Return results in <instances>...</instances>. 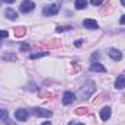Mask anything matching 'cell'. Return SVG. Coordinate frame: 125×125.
I'll use <instances>...</instances> for the list:
<instances>
[{
    "label": "cell",
    "mask_w": 125,
    "mask_h": 125,
    "mask_svg": "<svg viewBox=\"0 0 125 125\" xmlns=\"http://www.w3.org/2000/svg\"><path fill=\"white\" fill-rule=\"evenodd\" d=\"M15 118L18 121H26L28 119V111L26 109H18L15 112Z\"/></svg>",
    "instance_id": "52a82bcc"
},
{
    "label": "cell",
    "mask_w": 125,
    "mask_h": 125,
    "mask_svg": "<svg viewBox=\"0 0 125 125\" xmlns=\"http://www.w3.org/2000/svg\"><path fill=\"white\" fill-rule=\"evenodd\" d=\"M39 96H44V97H51V93H47V92H39Z\"/></svg>",
    "instance_id": "603a6c76"
},
{
    "label": "cell",
    "mask_w": 125,
    "mask_h": 125,
    "mask_svg": "<svg viewBox=\"0 0 125 125\" xmlns=\"http://www.w3.org/2000/svg\"><path fill=\"white\" fill-rule=\"evenodd\" d=\"M9 36V32L7 31H0V39H4Z\"/></svg>",
    "instance_id": "d6986e66"
},
{
    "label": "cell",
    "mask_w": 125,
    "mask_h": 125,
    "mask_svg": "<svg viewBox=\"0 0 125 125\" xmlns=\"http://www.w3.org/2000/svg\"><path fill=\"white\" fill-rule=\"evenodd\" d=\"M4 16H6L7 19H10V21H15V19H18V13H16V10H13V9H6V12H4Z\"/></svg>",
    "instance_id": "8fae6325"
},
{
    "label": "cell",
    "mask_w": 125,
    "mask_h": 125,
    "mask_svg": "<svg viewBox=\"0 0 125 125\" xmlns=\"http://www.w3.org/2000/svg\"><path fill=\"white\" fill-rule=\"evenodd\" d=\"M82 44H83V41H82V39H79V41H77V42H76V44H74V45H76V47H80V45H82Z\"/></svg>",
    "instance_id": "484cf974"
},
{
    "label": "cell",
    "mask_w": 125,
    "mask_h": 125,
    "mask_svg": "<svg viewBox=\"0 0 125 125\" xmlns=\"http://www.w3.org/2000/svg\"><path fill=\"white\" fill-rule=\"evenodd\" d=\"M108 55H109L112 60H115V61H119V60L122 58V52L118 51L116 48H109V50H108Z\"/></svg>",
    "instance_id": "277c9868"
},
{
    "label": "cell",
    "mask_w": 125,
    "mask_h": 125,
    "mask_svg": "<svg viewBox=\"0 0 125 125\" xmlns=\"http://www.w3.org/2000/svg\"><path fill=\"white\" fill-rule=\"evenodd\" d=\"M83 26L87 28V29H97V28H99L97 22L93 21V19H84V21H83Z\"/></svg>",
    "instance_id": "9c48e42d"
},
{
    "label": "cell",
    "mask_w": 125,
    "mask_h": 125,
    "mask_svg": "<svg viewBox=\"0 0 125 125\" xmlns=\"http://www.w3.org/2000/svg\"><path fill=\"white\" fill-rule=\"evenodd\" d=\"M74 99H76V94L74 93H71V92H65V93L62 94V105H70V103L74 102Z\"/></svg>",
    "instance_id": "8992f818"
},
{
    "label": "cell",
    "mask_w": 125,
    "mask_h": 125,
    "mask_svg": "<svg viewBox=\"0 0 125 125\" xmlns=\"http://www.w3.org/2000/svg\"><path fill=\"white\" fill-rule=\"evenodd\" d=\"M4 1H6V3H13L15 0H4Z\"/></svg>",
    "instance_id": "83f0119b"
},
{
    "label": "cell",
    "mask_w": 125,
    "mask_h": 125,
    "mask_svg": "<svg viewBox=\"0 0 125 125\" xmlns=\"http://www.w3.org/2000/svg\"><path fill=\"white\" fill-rule=\"evenodd\" d=\"M90 68H92V71H99V73H105V71H106V68H105L100 62H93Z\"/></svg>",
    "instance_id": "7c38bea8"
},
{
    "label": "cell",
    "mask_w": 125,
    "mask_h": 125,
    "mask_svg": "<svg viewBox=\"0 0 125 125\" xmlns=\"http://www.w3.org/2000/svg\"><path fill=\"white\" fill-rule=\"evenodd\" d=\"M74 114H76V115H86V114H89V109L84 108V106H80V108H77V109L74 111Z\"/></svg>",
    "instance_id": "2e32d148"
},
{
    "label": "cell",
    "mask_w": 125,
    "mask_h": 125,
    "mask_svg": "<svg viewBox=\"0 0 125 125\" xmlns=\"http://www.w3.org/2000/svg\"><path fill=\"white\" fill-rule=\"evenodd\" d=\"M25 33H26V28H23V26L15 28V36L16 38H22V36H25Z\"/></svg>",
    "instance_id": "5bb4252c"
},
{
    "label": "cell",
    "mask_w": 125,
    "mask_h": 125,
    "mask_svg": "<svg viewBox=\"0 0 125 125\" xmlns=\"http://www.w3.org/2000/svg\"><path fill=\"white\" fill-rule=\"evenodd\" d=\"M74 6H76V9L82 10V9H86L87 1H86V0H76V1H74Z\"/></svg>",
    "instance_id": "9a60e30c"
},
{
    "label": "cell",
    "mask_w": 125,
    "mask_h": 125,
    "mask_svg": "<svg viewBox=\"0 0 125 125\" xmlns=\"http://www.w3.org/2000/svg\"><path fill=\"white\" fill-rule=\"evenodd\" d=\"M121 4H122V6H125V0H121Z\"/></svg>",
    "instance_id": "f1b7e54d"
},
{
    "label": "cell",
    "mask_w": 125,
    "mask_h": 125,
    "mask_svg": "<svg viewBox=\"0 0 125 125\" xmlns=\"http://www.w3.org/2000/svg\"><path fill=\"white\" fill-rule=\"evenodd\" d=\"M33 7H35V4L32 3L31 0H25V1H22V4H21V12L28 13V12L33 10Z\"/></svg>",
    "instance_id": "5b68a950"
},
{
    "label": "cell",
    "mask_w": 125,
    "mask_h": 125,
    "mask_svg": "<svg viewBox=\"0 0 125 125\" xmlns=\"http://www.w3.org/2000/svg\"><path fill=\"white\" fill-rule=\"evenodd\" d=\"M68 125H84V124H80V122H77V121H70Z\"/></svg>",
    "instance_id": "cb8c5ba5"
},
{
    "label": "cell",
    "mask_w": 125,
    "mask_h": 125,
    "mask_svg": "<svg viewBox=\"0 0 125 125\" xmlns=\"http://www.w3.org/2000/svg\"><path fill=\"white\" fill-rule=\"evenodd\" d=\"M32 114L35 116H45V118L52 116V112L50 109H42V108H32Z\"/></svg>",
    "instance_id": "3957f363"
},
{
    "label": "cell",
    "mask_w": 125,
    "mask_h": 125,
    "mask_svg": "<svg viewBox=\"0 0 125 125\" xmlns=\"http://www.w3.org/2000/svg\"><path fill=\"white\" fill-rule=\"evenodd\" d=\"M70 28H71V26H58L55 31H57V32H62V31H67V29H70Z\"/></svg>",
    "instance_id": "ffe728a7"
},
{
    "label": "cell",
    "mask_w": 125,
    "mask_h": 125,
    "mask_svg": "<svg viewBox=\"0 0 125 125\" xmlns=\"http://www.w3.org/2000/svg\"><path fill=\"white\" fill-rule=\"evenodd\" d=\"M60 3H55V4H51V6H48V7H45L44 9V15L45 16H52V15H57L58 12H60Z\"/></svg>",
    "instance_id": "7a4b0ae2"
},
{
    "label": "cell",
    "mask_w": 125,
    "mask_h": 125,
    "mask_svg": "<svg viewBox=\"0 0 125 125\" xmlns=\"http://www.w3.org/2000/svg\"><path fill=\"white\" fill-rule=\"evenodd\" d=\"M1 58H3L4 61H16V60H18L16 54H12V52H6V54H3Z\"/></svg>",
    "instance_id": "4fadbf2b"
},
{
    "label": "cell",
    "mask_w": 125,
    "mask_h": 125,
    "mask_svg": "<svg viewBox=\"0 0 125 125\" xmlns=\"http://www.w3.org/2000/svg\"><path fill=\"white\" fill-rule=\"evenodd\" d=\"M94 90H96V84H94V82L89 80L84 86H82V89H80V92H79V97L84 100V99L90 97V94L93 93Z\"/></svg>",
    "instance_id": "6da1fadb"
},
{
    "label": "cell",
    "mask_w": 125,
    "mask_h": 125,
    "mask_svg": "<svg viewBox=\"0 0 125 125\" xmlns=\"http://www.w3.org/2000/svg\"><path fill=\"white\" fill-rule=\"evenodd\" d=\"M111 115H112V111H111L109 106H105L103 109H100V119L102 121H108Z\"/></svg>",
    "instance_id": "ba28073f"
},
{
    "label": "cell",
    "mask_w": 125,
    "mask_h": 125,
    "mask_svg": "<svg viewBox=\"0 0 125 125\" xmlns=\"http://www.w3.org/2000/svg\"><path fill=\"white\" fill-rule=\"evenodd\" d=\"M45 55H48L47 51H44V52H36V54H31L29 58H31V60H35V58H39V57H45Z\"/></svg>",
    "instance_id": "e0dca14e"
},
{
    "label": "cell",
    "mask_w": 125,
    "mask_h": 125,
    "mask_svg": "<svg viewBox=\"0 0 125 125\" xmlns=\"http://www.w3.org/2000/svg\"><path fill=\"white\" fill-rule=\"evenodd\" d=\"M119 23H121V25H125V15H122V16H121V19H119Z\"/></svg>",
    "instance_id": "d4e9b609"
},
{
    "label": "cell",
    "mask_w": 125,
    "mask_h": 125,
    "mask_svg": "<svg viewBox=\"0 0 125 125\" xmlns=\"http://www.w3.org/2000/svg\"><path fill=\"white\" fill-rule=\"evenodd\" d=\"M7 116H9L7 111L6 109H0V119L1 121H7Z\"/></svg>",
    "instance_id": "ac0fdd59"
},
{
    "label": "cell",
    "mask_w": 125,
    "mask_h": 125,
    "mask_svg": "<svg viewBox=\"0 0 125 125\" xmlns=\"http://www.w3.org/2000/svg\"><path fill=\"white\" fill-rule=\"evenodd\" d=\"M102 3H103V0H92V4H94V6H99Z\"/></svg>",
    "instance_id": "44dd1931"
},
{
    "label": "cell",
    "mask_w": 125,
    "mask_h": 125,
    "mask_svg": "<svg viewBox=\"0 0 125 125\" xmlns=\"http://www.w3.org/2000/svg\"><path fill=\"white\" fill-rule=\"evenodd\" d=\"M21 50H22V51H26V50H29V45H28V44H22V45H21Z\"/></svg>",
    "instance_id": "7402d4cb"
},
{
    "label": "cell",
    "mask_w": 125,
    "mask_h": 125,
    "mask_svg": "<svg viewBox=\"0 0 125 125\" xmlns=\"http://www.w3.org/2000/svg\"><path fill=\"white\" fill-rule=\"evenodd\" d=\"M115 87H116V89H124L125 87V74L118 76V79H116V82H115Z\"/></svg>",
    "instance_id": "30bf717a"
},
{
    "label": "cell",
    "mask_w": 125,
    "mask_h": 125,
    "mask_svg": "<svg viewBox=\"0 0 125 125\" xmlns=\"http://www.w3.org/2000/svg\"><path fill=\"white\" fill-rule=\"evenodd\" d=\"M41 125H51V122H50V121H45L44 124H41Z\"/></svg>",
    "instance_id": "4316f807"
}]
</instances>
